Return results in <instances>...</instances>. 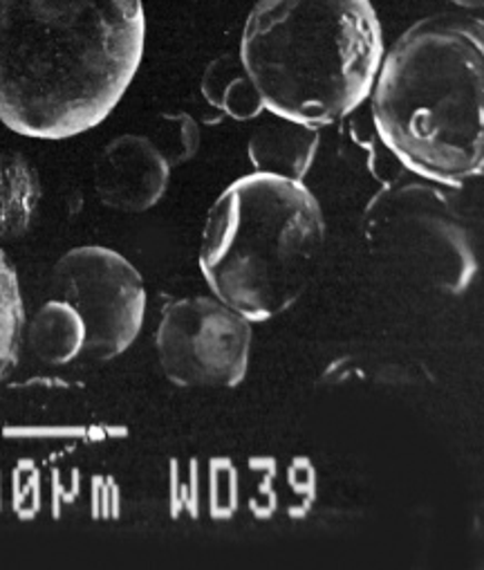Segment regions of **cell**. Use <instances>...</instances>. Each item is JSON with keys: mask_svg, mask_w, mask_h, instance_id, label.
<instances>
[{"mask_svg": "<svg viewBox=\"0 0 484 570\" xmlns=\"http://www.w3.org/2000/svg\"><path fill=\"white\" fill-rule=\"evenodd\" d=\"M146 48L141 0H0V121L32 139L99 126Z\"/></svg>", "mask_w": 484, "mask_h": 570, "instance_id": "cell-1", "label": "cell"}, {"mask_svg": "<svg viewBox=\"0 0 484 570\" xmlns=\"http://www.w3.org/2000/svg\"><path fill=\"white\" fill-rule=\"evenodd\" d=\"M386 149L417 178L462 187L484 169V28L455 14L413 23L371 90Z\"/></svg>", "mask_w": 484, "mask_h": 570, "instance_id": "cell-2", "label": "cell"}, {"mask_svg": "<svg viewBox=\"0 0 484 570\" xmlns=\"http://www.w3.org/2000/svg\"><path fill=\"white\" fill-rule=\"evenodd\" d=\"M238 57L267 112L323 128L371 97L384 32L371 0H258Z\"/></svg>", "mask_w": 484, "mask_h": 570, "instance_id": "cell-3", "label": "cell"}, {"mask_svg": "<svg viewBox=\"0 0 484 570\" xmlns=\"http://www.w3.org/2000/svg\"><path fill=\"white\" fill-rule=\"evenodd\" d=\"M326 247V216L300 183L269 174L234 180L211 205L200 269L214 297L251 324L289 311Z\"/></svg>", "mask_w": 484, "mask_h": 570, "instance_id": "cell-4", "label": "cell"}, {"mask_svg": "<svg viewBox=\"0 0 484 570\" xmlns=\"http://www.w3.org/2000/svg\"><path fill=\"white\" fill-rule=\"evenodd\" d=\"M364 245L375 261L424 288L460 295L480 272L473 234L442 185L393 180L366 205Z\"/></svg>", "mask_w": 484, "mask_h": 570, "instance_id": "cell-5", "label": "cell"}, {"mask_svg": "<svg viewBox=\"0 0 484 570\" xmlns=\"http://www.w3.org/2000/svg\"><path fill=\"white\" fill-rule=\"evenodd\" d=\"M55 299L77 311L86 326L83 355L108 362L124 355L141 333L146 285L139 269L103 245L68 249L52 267Z\"/></svg>", "mask_w": 484, "mask_h": 570, "instance_id": "cell-6", "label": "cell"}, {"mask_svg": "<svg viewBox=\"0 0 484 570\" xmlns=\"http://www.w3.org/2000/svg\"><path fill=\"white\" fill-rule=\"evenodd\" d=\"M251 322L218 297L194 295L161 311L155 351L167 380L182 389H234L249 371Z\"/></svg>", "mask_w": 484, "mask_h": 570, "instance_id": "cell-7", "label": "cell"}, {"mask_svg": "<svg viewBox=\"0 0 484 570\" xmlns=\"http://www.w3.org/2000/svg\"><path fill=\"white\" fill-rule=\"evenodd\" d=\"M171 171L148 135L124 132L99 151L92 165V187L108 209L137 216L167 196Z\"/></svg>", "mask_w": 484, "mask_h": 570, "instance_id": "cell-8", "label": "cell"}, {"mask_svg": "<svg viewBox=\"0 0 484 570\" xmlns=\"http://www.w3.org/2000/svg\"><path fill=\"white\" fill-rule=\"evenodd\" d=\"M251 130L247 141V156L258 174L300 180L309 174L318 154V128L296 124L271 112Z\"/></svg>", "mask_w": 484, "mask_h": 570, "instance_id": "cell-9", "label": "cell"}, {"mask_svg": "<svg viewBox=\"0 0 484 570\" xmlns=\"http://www.w3.org/2000/svg\"><path fill=\"white\" fill-rule=\"evenodd\" d=\"M41 196L34 165L23 154L0 147V240L19 238L32 227Z\"/></svg>", "mask_w": 484, "mask_h": 570, "instance_id": "cell-10", "label": "cell"}, {"mask_svg": "<svg viewBox=\"0 0 484 570\" xmlns=\"http://www.w3.org/2000/svg\"><path fill=\"white\" fill-rule=\"evenodd\" d=\"M26 337L41 362L63 366L83 355L86 326L72 306L52 297L26 324Z\"/></svg>", "mask_w": 484, "mask_h": 570, "instance_id": "cell-11", "label": "cell"}, {"mask_svg": "<svg viewBox=\"0 0 484 570\" xmlns=\"http://www.w3.org/2000/svg\"><path fill=\"white\" fill-rule=\"evenodd\" d=\"M200 90L211 108L236 121H254L265 112L260 95L238 55H218L205 68Z\"/></svg>", "mask_w": 484, "mask_h": 570, "instance_id": "cell-12", "label": "cell"}, {"mask_svg": "<svg viewBox=\"0 0 484 570\" xmlns=\"http://www.w3.org/2000/svg\"><path fill=\"white\" fill-rule=\"evenodd\" d=\"M26 306L14 263L0 247V380L14 373L26 340Z\"/></svg>", "mask_w": 484, "mask_h": 570, "instance_id": "cell-13", "label": "cell"}, {"mask_svg": "<svg viewBox=\"0 0 484 570\" xmlns=\"http://www.w3.org/2000/svg\"><path fill=\"white\" fill-rule=\"evenodd\" d=\"M148 137L171 169L194 163L203 145L198 119L185 110L159 112Z\"/></svg>", "mask_w": 484, "mask_h": 570, "instance_id": "cell-14", "label": "cell"}, {"mask_svg": "<svg viewBox=\"0 0 484 570\" xmlns=\"http://www.w3.org/2000/svg\"><path fill=\"white\" fill-rule=\"evenodd\" d=\"M451 3H455V6H460V8H466V10L482 8V0H451Z\"/></svg>", "mask_w": 484, "mask_h": 570, "instance_id": "cell-15", "label": "cell"}]
</instances>
